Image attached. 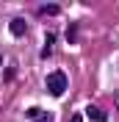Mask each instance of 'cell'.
<instances>
[{"label":"cell","mask_w":119,"mask_h":122,"mask_svg":"<svg viewBox=\"0 0 119 122\" xmlns=\"http://www.w3.org/2000/svg\"><path fill=\"white\" fill-rule=\"evenodd\" d=\"M39 14L42 17H55V14H61V6L58 3H42L39 6Z\"/></svg>","instance_id":"cell-5"},{"label":"cell","mask_w":119,"mask_h":122,"mask_svg":"<svg viewBox=\"0 0 119 122\" xmlns=\"http://www.w3.org/2000/svg\"><path fill=\"white\" fill-rule=\"evenodd\" d=\"M86 117H89L91 122H108V114H105V108H100V106H86Z\"/></svg>","instance_id":"cell-4"},{"label":"cell","mask_w":119,"mask_h":122,"mask_svg":"<svg viewBox=\"0 0 119 122\" xmlns=\"http://www.w3.org/2000/svg\"><path fill=\"white\" fill-rule=\"evenodd\" d=\"M69 89V81H67V72L64 69H55L47 75V92H50L53 97H61V94H67Z\"/></svg>","instance_id":"cell-1"},{"label":"cell","mask_w":119,"mask_h":122,"mask_svg":"<svg viewBox=\"0 0 119 122\" xmlns=\"http://www.w3.org/2000/svg\"><path fill=\"white\" fill-rule=\"evenodd\" d=\"M25 117H28L30 122H53V114H50V111H45V108H39V106L28 108V111H25Z\"/></svg>","instance_id":"cell-2"},{"label":"cell","mask_w":119,"mask_h":122,"mask_svg":"<svg viewBox=\"0 0 119 122\" xmlns=\"http://www.w3.org/2000/svg\"><path fill=\"white\" fill-rule=\"evenodd\" d=\"M8 30H11V36H25V33H28V20H25V17H14V20H11V22H8Z\"/></svg>","instance_id":"cell-3"},{"label":"cell","mask_w":119,"mask_h":122,"mask_svg":"<svg viewBox=\"0 0 119 122\" xmlns=\"http://www.w3.org/2000/svg\"><path fill=\"white\" fill-rule=\"evenodd\" d=\"M14 78V67H8V69H3V81H11Z\"/></svg>","instance_id":"cell-8"},{"label":"cell","mask_w":119,"mask_h":122,"mask_svg":"<svg viewBox=\"0 0 119 122\" xmlns=\"http://www.w3.org/2000/svg\"><path fill=\"white\" fill-rule=\"evenodd\" d=\"M69 122H83V117H80V114H72V117H69Z\"/></svg>","instance_id":"cell-9"},{"label":"cell","mask_w":119,"mask_h":122,"mask_svg":"<svg viewBox=\"0 0 119 122\" xmlns=\"http://www.w3.org/2000/svg\"><path fill=\"white\" fill-rule=\"evenodd\" d=\"M0 64H3V56H0Z\"/></svg>","instance_id":"cell-10"},{"label":"cell","mask_w":119,"mask_h":122,"mask_svg":"<svg viewBox=\"0 0 119 122\" xmlns=\"http://www.w3.org/2000/svg\"><path fill=\"white\" fill-rule=\"evenodd\" d=\"M78 30H80V25H78V22H69V25H67V42H69V45H75V42L80 39Z\"/></svg>","instance_id":"cell-7"},{"label":"cell","mask_w":119,"mask_h":122,"mask_svg":"<svg viewBox=\"0 0 119 122\" xmlns=\"http://www.w3.org/2000/svg\"><path fill=\"white\" fill-rule=\"evenodd\" d=\"M53 47H55V33H53V30H47V36H45V47H42V58H47V56L53 53Z\"/></svg>","instance_id":"cell-6"}]
</instances>
